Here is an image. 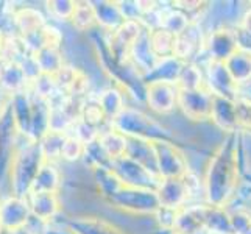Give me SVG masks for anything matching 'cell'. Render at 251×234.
<instances>
[{
    "instance_id": "6da1fadb",
    "label": "cell",
    "mask_w": 251,
    "mask_h": 234,
    "mask_svg": "<svg viewBox=\"0 0 251 234\" xmlns=\"http://www.w3.org/2000/svg\"><path fill=\"white\" fill-rule=\"evenodd\" d=\"M240 183V133H228L212 153L203 181L206 205L225 208Z\"/></svg>"
},
{
    "instance_id": "7a4b0ae2",
    "label": "cell",
    "mask_w": 251,
    "mask_h": 234,
    "mask_svg": "<svg viewBox=\"0 0 251 234\" xmlns=\"http://www.w3.org/2000/svg\"><path fill=\"white\" fill-rule=\"evenodd\" d=\"M42 162H44V156L41 153L39 144L27 136L19 134L16 152L6 173L10 194L22 198L27 197Z\"/></svg>"
},
{
    "instance_id": "3957f363",
    "label": "cell",
    "mask_w": 251,
    "mask_h": 234,
    "mask_svg": "<svg viewBox=\"0 0 251 234\" xmlns=\"http://www.w3.org/2000/svg\"><path fill=\"white\" fill-rule=\"evenodd\" d=\"M109 125L126 137H139L150 142L173 141V134L167 127L136 106H125Z\"/></svg>"
},
{
    "instance_id": "277c9868",
    "label": "cell",
    "mask_w": 251,
    "mask_h": 234,
    "mask_svg": "<svg viewBox=\"0 0 251 234\" xmlns=\"http://www.w3.org/2000/svg\"><path fill=\"white\" fill-rule=\"evenodd\" d=\"M106 203L117 211L134 217H150L159 208L154 190L126 186H122L116 194H112Z\"/></svg>"
},
{
    "instance_id": "5b68a950",
    "label": "cell",
    "mask_w": 251,
    "mask_h": 234,
    "mask_svg": "<svg viewBox=\"0 0 251 234\" xmlns=\"http://www.w3.org/2000/svg\"><path fill=\"white\" fill-rule=\"evenodd\" d=\"M159 178H184L190 173L186 153L173 141L153 142Z\"/></svg>"
},
{
    "instance_id": "8992f818",
    "label": "cell",
    "mask_w": 251,
    "mask_h": 234,
    "mask_svg": "<svg viewBox=\"0 0 251 234\" xmlns=\"http://www.w3.org/2000/svg\"><path fill=\"white\" fill-rule=\"evenodd\" d=\"M111 172L114 173L116 178L120 181V184L126 187H137V189H150L156 190L161 178L153 175L149 170H145L137 162L131 161L126 156L117 158L111 161L109 166Z\"/></svg>"
},
{
    "instance_id": "52a82bcc",
    "label": "cell",
    "mask_w": 251,
    "mask_h": 234,
    "mask_svg": "<svg viewBox=\"0 0 251 234\" xmlns=\"http://www.w3.org/2000/svg\"><path fill=\"white\" fill-rule=\"evenodd\" d=\"M176 108L192 122H204L211 119L212 94L206 88L195 91H178Z\"/></svg>"
},
{
    "instance_id": "ba28073f",
    "label": "cell",
    "mask_w": 251,
    "mask_h": 234,
    "mask_svg": "<svg viewBox=\"0 0 251 234\" xmlns=\"http://www.w3.org/2000/svg\"><path fill=\"white\" fill-rule=\"evenodd\" d=\"M178 88L167 81H151L145 84L144 102L150 111L159 116H167L176 109Z\"/></svg>"
},
{
    "instance_id": "9c48e42d",
    "label": "cell",
    "mask_w": 251,
    "mask_h": 234,
    "mask_svg": "<svg viewBox=\"0 0 251 234\" xmlns=\"http://www.w3.org/2000/svg\"><path fill=\"white\" fill-rule=\"evenodd\" d=\"M31 217L27 198L13 194L0 197V227L3 231H11L25 227Z\"/></svg>"
},
{
    "instance_id": "30bf717a",
    "label": "cell",
    "mask_w": 251,
    "mask_h": 234,
    "mask_svg": "<svg viewBox=\"0 0 251 234\" xmlns=\"http://www.w3.org/2000/svg\"><path fill=\"white\" fill-rule=\"evenodd\" d=\"M154 192H156L159 208L175 211L187 206L190 198V190L184 178H161Z\"/></svg>"
},
{
    "instance_id": "8fae6325",
    "label": "cell",
    "mask_w": 251,
    "mask_h": 234,
    "mask_svg": "<svg viewBox=\"0 0 251 234\" xmlns=\"http://www.w3.org/2000/svg\"><path fill=\"white\" fill-rule=\"evenodd\" d=\"M204 49L211 61L225 63L232 53H236L239 50L236 30L229 27L215 28L204 39Z\"/></svg>"
},
{
    "instance_id": "7c38bea8",
    "label": "cell",
    "mask_w": 251,
    "mask_h": 234,
    "mask_svg": "<svg viewBox=\"0 0 251 234\" xmlns=\"http://www.w3.org/2000/svg\"><path fill=\"white\" fill-rule=\"evenodd\" d=\"M204 49V38L198 21H192L189 27L175 36V52L173 56L183 63H195L194 59Z\"/></svg>"
},
{
    "instance_id": "4fadbf2b",
    "label": "cell",
    "mask_w": 251,
    "mask_h": 234,
    "mask_svg": "<svg viewBox=\"0 0 251 234\" xmlns=\"http://www.w3.org/2000/svg\"><path fill=\"white\" fill-rule=\"evenodd\" d=\"M31 217L44 223L55 222L63 214V202L59 192H30L27 197Z\"/></svg>"
},
{
    "instance_id": "5bb4252c",
    "label": "cell",
    "mask_w": 251,
    "mask_h": 234,
    "mask_svg": "<svg viewBox=\"0 0 251 234\" xmlns=\"http://www.w3.org/2000/svg\"><path fill=\"white\" fill-rule=\"evenodd\" d=\"M206 81L204 86L212 95H220L231 100L239 97V86L231 80L228 71L225 69L223 63L211 61L206 66Z\"/></svg>"
},
{
    "instance_id": "9a60e30c",
    "label": "cell",
    "mask_w": 251,
    "mask_h": 234,
    "mask_svg": "<svg viewBox=\"0 0 251 234\" xmlns=\"http://www.w3.org/2000/svg\"><path fill=\"white\" fill-rule=\"evenodd\" d=\"M11 21L14 31L19 38H27L30 34L38 33L47 24V17L41 10L33 6H19L11 10Z\"/></svg>"
},
{
    "instance_id": "2e32d148",
    "label": "cell",
    "mask_w": 251,
    "mask_h": 234,
    "mask_svg": "<svg viewBox=\"0 0 251 234\" xmlns=\"http://www.w3.org/2000/svg\"><path fill=\"white\" fill-rule=\"evenodd\" d=\"M66 225L72 234H125L114 223L101 215H76L67 217Z\"/></svg>"
},
{
    "instance_id": "e0dca14e",
    "label": "cell",
    "mask_w": 251,
    "mask_h": 234,
    "mask_svg": "<svg viewBox=\"0 0 251 234\" xmlns=\"http://www.w3.org/2000/svg\"><path fill=\"white\" fill-rule=\"evenodd\" d=\"M125 156L131 161L137 162L145 170L153 173V175L159 177L158 164H156V153H154L153 142L139 139V137H126Z\"/></svg>"
},
{
    "instance_id": "ac0fdd59",
    "label": "cell",
    "mask_w": 251,
    "mask_h": 234,
    "mask_svg": "<svg viewBox=\"0 0 251 234\" xmlns=\"http://www.w3.org/2000/svg\"><path fill=\"white\" fill-rule=\"evenodd\" d=\"M128 61L131 63L136 71L142 75V78L145 74H149L151 71L154 64H156L158 59L154 58L153 52L150 49L149 28L147 27L141 33V36L133 42V46L129 49V53H128Z\"/></svg>"
},
{
    "instance_id": "d6986e66",
    "label": "cell",
    "mask_w": 251,
    "mask_h": 234,
    "mask_svg": "<svg viewBox=\"0 0 251 234\" xmlns=\"http://www.w3.org/2000/svg\"><path fill=\"white\" fill-rule=\"evenodd\" d=\"M206 209H207V205L184 206L183 209L178 211L173 231L179 234H194V233L206 231L204 228Z\"/></svg>"
},
{
    "instance_id": "ffe728a7",
    "label": "cell",
    "mask_w": 251,
    "mask_h": 234,
    "mask_svg": "<svg viewBox=\"0 0 251 234\" xmlns=\"http://www.w3.org/2000/svg\"><path fill=\"white\" fill-rule=\"evenodd\" d=\"M97 95V102L105 114L106 122L111 124L120 112L124 111L125 106H128L126 103V97L128 95L125 94V91L122 88H119L117 84H108L105 89H101Z\"/></svg>"
},
{
    "instance_id": "44dd1931",
    "label": "cell",
    "mask_w": 251,
    "mask_h": 234,
    "mask_svg": "<svg viewBox=\"0 0 251 234\" xmlns=\"http://www.w3.org/2000/svg\"><path fill=\"white\" fill-rule=\"evenodd\" d=\"M215 127L220 128L225 133L239 131L236 122V111H234V100L220 97V95H212V109L211 119Z\"/></svg>"
},
{
    "instance_id": "7402d4cb",
    "label": "cell",
    "mask_w": 251,
    "mask_h": 234,
    "mask_svg": "<svg viewBox=\"0 0 251 234\" xmlns=\"http://www.w3.org/2000/svg\"><path fill=\"white\" fill-rule=\"evenodd\" d=\"M63 187V173L56 162L44 161L39 167L30 192H59Z\"/></svg>"
},
{
    "instance_id": "603a6c76",
    "label": "cell",
    "mask_w": 251,
    "mask_h": 234,
    "mask_svg": "<svg viewBox=\"0 0 251 234\" xmlns=\"http://www.w3.org/2000/svg\"><path fill=\"white\" fill-rule=\"evenodd\" d=\"M92 6H94L95 19H97V27L103 33H112L124 22V17L119 10L117 2L100 0V2H92Z\"/></svg>"
},
{
    "instance_id": "cb8c5ba5",
    "label": "cell",
    "mask_w": 251,
    "mask_h": 234,
    "mask_svg": "<svg viewBox=\"0 0 251 234\" xmlns=\"http://www.w3.org/2000/svg\"><path fill=\"white\" fill-rule=\"evenodd\" d=\"M28 80L24 75L19 63H10L0 66V89L8 95H14L28 89Z\"/></svg>"
},
{
    "instance_id": "d4e9b609",
    "label": "cell",
    "mask_w": 251,
    "mask_h": 234,
    "mask_svg": "<svg viewBox=\"0 0 251 234\" xmlns=\"http://www.w3.org/2000/svg\"><path fill=\"white\" fill-rule=\"evenodd\" d=\"M183 66H184V63L179 61V59L175 56L158 59L151 71L144 75V83L147 84L151 81H167V83L175 84Z\"/></svg>"
},
{
    "instance_id": "484cf974",
    "label": "cell",
    "mask_w": 251,
    "mask_h": 234,
    "mask_svg": "<svg viewBox=\"0 0 251 234\" xmlns=\"http://www.w3.org/2000/svg\"><path fill=\"white\" fill-rule=\"evenodd\" d=\"M223 64L228 71L231 80L237 86L251 81V55L247 53V52L237 50Z\"/></svg>"
},
{
    "instance_id": "4316f807",
    "label": "cell",
    "mask_w": 251,
    "mask_h": 234,
    "mask_svg": "<svg viewBox=\"0 0 251 234\" xmlns=\"http://www.w3.org/2000/svg\"><path fill=\"white\" fill-rule=\"evenodd\" d=\"M69 25L80 34H91L95 31V28H99L92 2H86V0L84 2H75V10L71 21H69Z\"/></svg>"
},
{
    "instance_id": "83f0119b",
    "label": "cell",
    "mask_w": 251,
    "mask_h": 234,
    "mask_svg": "<svg viewBox=\"0 0 251 234\" xmlns=\"http://www.w3.org/2000/svg\"><path fill=\"white\" fill-rule=\"evenodd\" d=\"M99 142H100L101 149L105 150V153L108 155V158L111 161L125 156L126 136H124L122 133H119L117 130H114L111 125H106L105 128L100 130Z\"/></svg>"
},
{
    "instance_id": "f1b7e54d",
    "label": "cell",
    "mask_w": 251,
    "mask_h": 234,
    "mask_svg": "<svg viewBox=\"0 0 251 234\" xmlns=\"http://www.w3.org/2000/svg\"><path fill=\"white\" fill-rule=\"evenodd\" d=\"M149 44L156 59L173 56L175 52V34L162 27L149 28Z\"/></svg>"
},
{
    "instance_id": "f546056e",
    "label": "cell",
    "mask_w": 251,
    "mask_h": 234,
    "mask_svg": "<svg viewBox=\"0 0 251 234\" xmlns=\"http://www.w3.org/2000/svg\"><path fill=\"white\" fill-rule=\"evenodd\" d=\"M36 59L41 74H47L53 77L59 69L66 64L61 47H42L33 53Z\"/></svg>"
},
{
    "instance_id": "4dcf8cb0",
    "label": "cell",
    "mask_w": 251,
    "mask_h": 234,
    "mask_svg": "<svg viewBox=\"0 0 251 234\" xmlns=\"http://www.w3.org/2000/svg\"><path fill=\"white\" fill-rule=\"evenodd\" d=\"M204 228L209 234H232L229 212L225 208L207 205Z\"/></svg>"
},
{
    "instance_id": "1f68e13d",
    "label": "cell",
    "mask_w": 251,
    "mask_h": 234,
    "mask_svg": "<svg viewBox=\"0 0 251 234\" xmlns=\"http://www.w3.org/2000/svg\"><path fill=\"white\" fill-rule=\"evenodd\" d=\"M175 86L178 91H195L204 88V75L200 66L197 63H184Z\"/></svg>"
},
{
    "instance_id": "d6a6232c",
    "label": "cell",
    "mask_w": 251,
    "mask_h": 234,
    "mask_svg": "<svg viewBox=\"0 0 251 234\" xmlns=\"http://www.w3.org/2000/svg\"><path fill=\"white\" fill-rule=\"evenodd\" d=\"M67 134H59L53 131H47L44 136L38 141L41 153L44 156V161L47 162H59L61 161V150L63 144L66 141Z\"/></svg>"
},
{
    "instance_id": "836d02e7",
    "label": "cell",
    "mask_w": 251,
    "mask_h": 234,
    "mask_svg": "<svg viewBox=\"0 0 251 234\" xmlns=\"http://www.w3.org/2000/svg\"><path fill=\"white\" fill-rule=\"evenodd\" d=\"M192 22V19L183 11L176 10V8H170L167 11H162L161 14V21H159V27H162L164 30L170 31L172 34L178 36L179 33H183L189 24Z\"/></svg>"
},
{
    "instance_id": "e575fe53",
    "label": "cell",
    "mask_w": 251,
    "mask_h": 234,
    "mask_svg": "<svg viewBox=\"0 0 251 234\" xmlns=\"http://www.w3.org/2000/svg\"><path fill=\"white\" fill-rule=\"evenodd\" d=\"M28 91L33 95H36V97L44 99V100H51L59 92L58 86L55 83V78L47 74H41L36 80H33L28 86Z\"/></svg>"
},
{
    "instance_id": "d590c367",
    "label": "cell",
    "mask_w": 251,
    "mask_h": 234,
    "mask_svg": "<svg viewBox=\"0 0 251 234\" xmlns=\"http://www.w3.org/2000/svg\"><path fill=\"white\" fill-rule=\"evenodd\" d=\"M46 8L50 19L69 24L75 10V2L74 0H51V2H46Z\"/></svg>"
},
{
    "instance_id": "8d00e7d4",
    "label": "cell",
    "mask_w": 251,
    "mask_h": 234,
    "mask_svg": "<svg viewBox=\"0 0 251 234\" xmlns=\"http://www.w3.org/2000/svg\"><path fill=\"white\" fill-rule=\"evenodd\" d=\"M84 155V144L80 142L75 136L67 134L61 150V161L64 164H78Z\"/></svg>"
},
{
    "instance_id": "74e56055",
    "label": "cell",
    "mask_w": 251,
    "mask_h": 234,
    "mask_svg": "<svg viewBox=\"0 0 251 234\" xmlns=\"http://www.w3.org/2000/svg\"><path fill=\"white\" fill-rule=\"evenodd\" d=\"M234 111H236V122L239 130L251 131V99L237 97L234 100Z\"/></svg>"
},
{
    "instance_id": "f35d334b",
    "label": "cell",
    "mask_w": 251,
    "mask_h": 234,
    "mask_svg": "<svg viewBox=\"0 0 251 234\" xmlns=\"http://www.w3.org/2000/svg\"><path fill=\"white\" fill-rule=\"evenodd\" d=\"M69 134L75 136L80 142H83L84 145H88V144H91V142L99 139L100 130L92 127V125H89V124H86L84 120H81V119H76Z\"/></svg>"
},
{
    "instance_id": "ab89813d",
    "label": "cell",
    "mask_w": 251,
    "mask_h": 234,
    "mask_svg": "<svg viewBox=\"0 0 251 234\" xmlns=\"http://www.w3.org/2000/svg\"><path fill=\"white\" fill-rule=\"evenodd\" d=\"M229 220L232 234H248V231L251 230V214L247 211L239 209L229 212Z\"/></svg>"
},
{
    "instance_id": "60d3db41",
    "label": "cell",
    "mask_w": 251,
    "mask_h": 234,
    "mask_svg": "<svg viewBox=\"0 0 251 234\" xmlns=\"http://www.w3.org/2000/svg\"><path fill=\"white\" fill-rule=\"evenodd\" d=\"M236 30V36H237V46L239 50H244L247 53L251 55V34L242 31L240 28H234Z\"/></svg>"
},
{
    "instance_id": "b9f144b4",
    "label": "cell",
    "mask_w": 251,
    "mask_h": 234,
    "mask_svg": "<svg viewBox=\"0 0 251 234\" xmlns=\"http://www.w3.org/2000/svg\"><path fill=\"white\" fill-rule=\"evenodd\" d=\"M237 28L251 34V8H248V10L244 13V16H242V19H240V24L237 25Z\"/></svg>"
},
{
    "instance_id": "7bdbcfd3",
    "label": "cell",
    "mask_w": 251,
    "mask_h": 234,
    "mask_svg": "<svg viewBox=\"0 0 251 234\" xmlns=\"http://www.w3.org/2000/svg\"><path fill=\"white\" fill-rule=\"evenodd\" d=\"M10 95H8L5 91L0 89V116L3 114V111L8 108V105H10Z\"/></svg>"
},
{
    "instance_id": "ee69618b",
    "label": "cell",
    "mask_w": 251,
    "mask_h": 234,
    "mask_svg": "<svg viewBox=\"0 0 251 234\" xmlns=\"http://www.w3.org/2000/svg\"><path fill=\"white\" fill-rule=\"evenodd\" d=\"M6 234H34L27 225L25 227H21V228H16V230H11V231H6Z\"/></svg>"
},
{
    "instance_id": "f6af8a7d",
    "label": "cell",
    "mask_w": 251,
    "mask_h": 234,
    "mask_svg": "<svg viewBox=\"0 0 251 234\" xmlns=\"http://www.w3.org/2000/svg\"><path fill=\"white\" fill-rule=\"evenodd\" d=\"M173 234H179V233H175V231H173ZM194 234H209V233H207V231H200V233H194Z\"/></svg>"
},
{
    "instance_id": "bcb514c9",
    "label": "cell",
    "mask_w": 251,
    "mask_h": 234,
    "mask_svg": "<svg viewBox=\"0 0 251 234\" xmlns=\"http://www.w3.org/2000/svg\"><path fill=\"white\" fill-rule=\"evenodd\" d=\"M0 234H6V231H2V233H0Z\"/></svg>"
},
{
    "instance_id": "7dc6e473",
    "label": "cell",
    "mask_w": 251,
    "mask_h": 234,
    "mask_svg": "<svg viewBox=\"0 0 251 234\" xmlns=\"http://www.w3.org/2000/svg\"><path fill=\"white\" fill-rule=\"evenodd\" d=\"M2 231H3V230H2V227H0V233H2Z\"/></svg>"
},
{
    "instance_id": "c3c4849f",
    "label": "cell",
    "mask_w": 251,
    "mask_h": 234,
    "mask_svg": "<svg viewBox=\"0 0 251 234\" xmlns=\"http://www.w3.org/2000/svg\"><path fill=\"white\" fill-rule=\"evenodd\" d=\"M248 234H251V230H250V231H248Z\"/></svg>"
}]
</instances>
